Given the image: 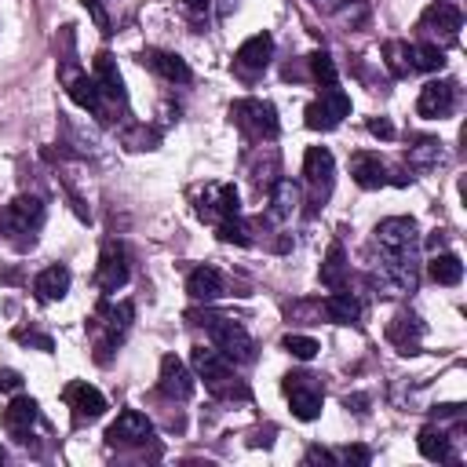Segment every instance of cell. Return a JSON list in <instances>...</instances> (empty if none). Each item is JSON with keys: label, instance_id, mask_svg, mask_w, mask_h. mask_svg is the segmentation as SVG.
I'll use <instances>...</instances> for the list:
<instances>
[{"label": "cell", "instance_id": "cell-1", "mask_svg": "<svg viewBox=\"0 0 467 467\" xmlns=\"http://www.w3.org/2000/svg\"><path fill=\"white\" fill-rule=\"evenodd\" d=\"M44 226V201L33 193L15 197L4 212H0V234L15 244V248H29L36 241V230Z\"/></svg>", "mask_w": 467, "mask_h": 467}, {"label": "cell", "instance_id": "cell-2", "mask_svg": "<svg viewBox=\"0 0 467 467\" xmlns=\"http://www.w3.org/2000/svg\"><path fill=\"white\" fill-rule=\"evenodd\" d=\"M131 317H135V306L131 303H102L95 310V321H91V336H95V358L106 361L109 350L120 347V339L128 336L131 328Z\"/></svg>", "mask_w": 467, "mask_h": 467}, {"label": "cell", "instance_id": "cell-3", "mask_svg": "<svg viewBox=\"0 0 467 467\" xmlns=\"http://www.w3.org/2000/svg\"><path fill=\"white\" fill-rule=\"evenodd\" d=\"M193 368H197V376L204 379V387L212 390V394H219V398H244L248 390L234 379V365H230V358L226 354H219L215 347H193Z\"/></svg>", "mask_w": 467, "mask_h": 467}, {"label": "cell", "instance_id": "cell-4", "mask_svg": "<svg viewBox=\"0 0 467 467\" xmlns=\"http://www.w3.org/2000/svg\"><path fill=\"white\" fill-rule=\"evenodd\" d=\"M416 281H420L416 252H383V259L376 266V285L387 296H405L416 288Z\"/></svg>", "mask_w": 467, "mask_h": 467}, {"label": "cell", "instance_id": "cell-5", "mask_svg": "<svg viewBox=\"0 0 467 467\" xmlns=\"http://www.w3.org/2000/svg\"><path fill=\"white\" fill-rule=\"evenodd\" d=\"M230 117L248 139H274L277 135V109L266 99H237L230 106Z\"/></svg>", "mask_w": 467, "mask_h": 467}, {"label": "cell", "instance_id": "cell-6", "mask_svg": "<svg viewBox=\"0 0 467 467\" xmlns=\"http://www.w3.org/2000/svg\"><path fill=\"white\" fill-rule=\"evenodd\" d=\"M281 387H285V398H288L296 420H317L321 416L325 390H321L317 376H310V372H288Z\"/></svg>", "mask_w": 467, "mask_h": 467}, {"label": "cell", "instance_id": "cell-7", "mask_svg": "<svg viewBox=\"0 0 467 467\" xmlns=\"http://www.w3.org/2000/svg\"><path fill=\"white\" fill-rule=\"evenodd\" d=\"M208 336L215 343L219 354H226L230 361H255V343L252 336L244 332V325L230 321V317H208Z\"/></svg>", "mask_w": 467, "mask_h": 467}, {"label": "cell", "instance_id": "cell-8", "mask_svg": "<svg viewBox=\"0 0 467 467\" xmlns=\"http://www.w3.org/2000/svg\"><path fill=\"white\" fill-rule=\"evenodd\" d=\"M343 117H350V95L336 84L325 88L321 99H314L306 106V128H314V131H332Z\"/></svg>", "mask_w": 467, "mask_h": 467}, {"label": "cell", "instance_id": "cell-9", "mask_svg": "<svg viewBox=\"0 0 467 467\" xmlns=\"http://www.w3.org/2000/svg\"><path fill=\"white\" fill-rule=\"evenodd\" d=\"M197 215L204 223H223V219H234L241 215V201H237V190L230 182H208L197 197Z\"/></svg>", "mask_w": 467, "mask_h": 467}, {"label": "cell", "instance_id": "cell-10", "mask_svg": "<svg viewBox=\"0 0 467 467\" xmlns=\"http://www.w3.org/2000/svg\"><path fill=\"white\" fill-rule=\"evenodd\" d=\"M128 252L120 241H106L102 252H99V270H95V281L102 292H117L128 285Z\"/></svg>", "mask_w": 467, "mask_h": 467}, {"label": "cell", "instance_id": "cell-11", "mask_svg": "<svg viewBox=\"0 0 467 467\" xmlns=\"http://www.w3.org/2000/svg\"><path fill=\"white\" fill-rule=\"evenodd\" d=\"M270 55H274V36H270V33H255V36H248V40L237 47V55H234V69H237V77H244V80L259 77V73L270 66Z\"/></svg>", "mask_w": 467, "mask_h": 467}, {"label": "cell", "instance_id": "cell-12", "mask_svg": "<svg viewBox=\"0 0 467 467\" xmlns=\"http://www.w3.org/2000/svg\"><path fill=\"white\" fill-rule=\"evenodd\" d=\"M303 175H306V182H310V190H314V201L321 204V201L328 197V190H332V179H336V161H332V153H328L325 146H310L306 157H303Z\"/></svg>", "mask_w": 467, "mask_h": 467}, {"label": "cell", "instance_id": "cell-13", "mask_svg": "<svg viewBox=\"0 0 467 467\" xmlns=\"http://www.w3.org/2000/svg\"><path fill=\"white\" fill-rule=\"evenodd\" d=\"M416 241H420V230L412 219L405 215H394V219H383L376 226V244L379 252H416Z\"/></svg>", "mask_w": 467, "mask_h": 467}, {"label": "cell", "instance_id": "cell-14", "mask_svg": "<svg viewBox=\"0 0 467 467\" xmlns=\"http://www.w3.org/2000/svg\"><path fill=\"white\" fill-rule=\"evenodd\" d=\"M153 438V423L142 416V412H135V409H124L109 427H106V441L109 445H142V441H150Z\"/></svg>", "mask_w": 467, "mask_h": 467}, {"label": "cell", "instance_id": "cell-15", "mask_svg": "<svg viewBox=\"0 0 467 467\" xmlns=\"http://www.w3.org/2000/svg\"><path fill=\"white\" fill-rule=\"evenodd\" d=\"M456 102V84L452 80H427L420 88V99H416V113L427 117V120H438V117H449Z\"/></svg>", "mask_w": 467, "mask_h": 467}, {"label": "cell", "instance_id": "cell-16", "mask_svg": "<svg viewBox=\"0 0 467 467\" xmlns=\"http://www.w3.org/2000/svg\"><path fill=\"white\" fill-rule=\"evenodd\" d=\"M157 387H161L164 398H171V401H186V398L193 394V376H190V368H186L175 354H164V358H161Z\"/></svg>", "mask_w": 467, "mask_h": 467}, {"label": "cell", "instance_id": "cell-17", "mask_svg": "<svg viewBox=\"0 0 467 467\" xmlns=\"http://www.w3.org/2000/svg\"><path fill=\"white\" fill-rule=\"evenodd\" d=\"M62 401L73 409V420H77V423L99 420V416L106 412V398H102V390L91 387V383H69V387L62 390Z\"/></svg>", "mask_w": 467, "mask_h": 467}, {"label": "cell", "instance_id": "cell-18", "mask_svg": "<svg viewBox=\"0 0 467 467\" xmlns=\"http://www.w3.org/2000/svg\"><path fill=\"white\" fill-rule=\"evenodd\" d=\"M36 416H40V409H36V401L33 398H26V394H18L7 409H4V431L18 441V445H26L29 438H33V427H36Z\"/></svg>", "mask_w": 467, "mask_h": 467}, {"label": "cell", "instance_id": "cell-19", "mask_svg": "<svg viewBox=\"0 0 467 467\" xmlns=\"http://www.w3.org/2000/svg\"><path fill=\"white\" fill-rule=\"evenodd\" d=\"M460 26H463V15H460V7L449 4V0L431 4V7L423 11V18H420V29H423V33H441L445 40H452V36L460 33Z\"/></svg>", "mask_w": 467, "mask_h": 467}, {"label": "cell", "instance_id": "cell-20", "mask_svg": "<svg viewBox=\"0 0 467 467\" xmlns=\"http://www.w3.org/2000/svg\"><path fill=\"white\" fill-rule=\"evenodd\" d=\"M62 80H66L69 99H73L80 109H88V113H102V88H99V80H95V77H88V73L73 69V73H66Z\"/></svg>", "mask_w": 467, "mask_h": 467}, {"label": "cell", "instance_id": "cell-21", "mask_svg": "<svg viewBox=\"0 0 467 467\" xmlns=\"http://www.w3.org/2000/svg\"><path fill=\"white\" fill-rule=\"evenodd\" d=\"M142 58V66H150L157 77H164V80H171V84H186L190 80V66H186V58H179L175 51H142L139 55Z\"/></svg>", "mask_w": 467, "mask_h": 467}, {"label": "cell", "instance_id": "cell-22", "mask_svg": "<svg viewBox=\"0 0 467 467\" xmlns=\"http://www.w3.org/2000/svg\"><path fill=\"white\" fill-rule=\"evenodd\" d=\"M387 339L398 347V354H416L420 350V339H423V325L416 314H398L390 325H387Z\"/></svg>", "mask_w": 467, "mask_h": 467}, {"label": "cell", "instance_id": "cell-23", "mask_svg": "<svg viewBox=\"0 0 467 467\" xmlns=\"http://www.w3.org/2000/svg\"><path fill=\"white\" fill-rule=\"evenodd\" d=\"M33 292H36V299H44V303L62 299V296L69 292V266H62V263L44 266V270L33 277Z\"/></svg>", "mask_w": 467, "mask_h": 467}, {"label": "cell", "instance_id": "cell-24", "mask_svg": "<svg viewBox=\"0 0 467 467\" xmlns=\"http://www.w3.org/2000/svg\"><path fill=\"white\" fill-rule=\"evenodd\" d=\"M91 77L99 80L102 95H109L113 102H124V99H128L124 80H120V69H117V62H113L109 51H99V55H95V73H91Z\"/></svg>", "mask_w": 467, "mask_h": 467}, {"label": "cell", "instance_id": "cell-25", "mask_svg": "<svg viewBox=\"0 0 467 467\" xmlns=\"http://www.w3.org/2000/svg\"><path fill=\"white\" fill-rule=\"evenodd\" d=\"M350 175L361 190H376V186L387 182V164L376 153H354L350 157Z\"/></svg>", "mask_w": 467, "mask_h": 467}, {"label": "cell", "instance_id": "cell-26", "mask_svg": "<svg viewBox=\"0 0 467 467\" xmlns=\"http://www.w3.org/2000/svg\"><path fill=\"white\" fill-rule=\"evenodd\" d=\"M321 310H325V317L336 321V325H358V317H361L358 296H354V292H343V288H332V296L321 303Z\"/></svg>", "mask_w": 467, "mask_h": 467}, {"label": "cell", "instance_id": "cell-27", "mask_svg": "<svg viewBox=\"0 0 467 467\" xmlns=\"http://www.w3.org/2000/svg\"><path fill=\"white\" fill-rule=\"evenodd\" d=\"M186 292H190L193 299H201V303L219 299V296H223V274H219L215 266H197V270H190V277H186Z\"/></svg>", "mask_w": 467, "mask_h": 467}, {"label": "cell", "instance_id": "cell-28", "mask_svg": "<svg viewBox=\"0 0 467 467\" xmlns=\"http://www.w3.org/2000/svg\"><path fill=\"white\" fill-rule=\"evenodd\" d=\"M299 208V186L292 179H277L270 190V219H288Z\"/></svg>", "mask_w": 467, "mask_h": 467}, {"label": "cell", "instance_id": "cell-29", "mask_svg": "<svg viewBox=\"0 0 467 467\" xmlns=\"http://www.w3.org/2000/svg\"><path fill=\"white\" fill-rule=\"evenodd\" d=\"M416 445H420V456L423 460H449L452 456V449H449V434L441 431V427H423L420 431V438H416Z\"/></svg>", "mask_w": 467, "mask_h": 467}, {"label": "cell", "instance_id": "cell-30", "mask_svg": "<svg viewBox=\"0 0 467 467\" xmlns=\"http://www.w3.org/2000/svg\"><path fill=\"white\" fill-rule=\"evenodd\" d=\"M405 161H409V168L427 171V168H434V164L441 161V142H438V139H416V142L409 146Z\"/></svg>", "mask_w": 467, "mask_h": 467}, {"label": "cell", "instance_id": "cell-31", "mask_svg": "<svg viewBox=\"0 0 467 467\" xmlns=\"http://www.w3.org/2000/svg\"><path fill=\"white\" fill-rule=\"evenodd\" d=\"M427 274H431L438 285H460V277H463V263H460V255H452V252H438V255L431 259Z\"/></svg>", "mask_w": 467, "mask_h": 467}, {"label": "cell", "instance_id": "cell-32", "mask_svg": "<svg viewBox=\"0 0 467 467\" xmlns=\"http://www.w3.org/2000/svg\"><path fill=\"white\" fill-rule=\"evenodd\" d=\"M441 66H445V51L438 44H409V69L434 73Z\"/></svg>", "mask_w": 467, "mask_h": 467}, {"label": "cell", "instance_id": "cell-33", "mask_svg": "<svg viewBox=\"0 0 467 467\" xmlns=\"http://www.w3.org/2000/svg\"><path fill=\"white\" fill-rule=\"evenodd\" d=\"M321 285L325 288H343L347 285V255H343L339 244H332L325 263H321Z\"/></svg>", "mask_w": 467, "mask_h": 467}, {"label": "cell", "instance_id": "cell-34", "mask_svg": "<svg viewBox=\"0 0 467 467\" xmlns=\"http://www.w3.org/2000/svg\"><path fill=\"white\" fill-rule=\"evenodd\" d=\"M310 73H314V80L321 88H332L336 84V62H332V55L328 51H314L310 55Z\"/></svg>", "mask_w": 467, "mask_h": 467}, {"label": "cell", "instance_id": "cell-35", "mask_svg": "<svg viewBox=\"0 0 467 467\" xmlns=\"http://www.w3.org/2000/svg\"><path fill=\"white\" fill-rule=\"evenodd\" d=\"M281 347L292 354V358H299V361H310L321 347H317V339H310V336H299V332H288L285 339H281Z\"/></svg>", "mask_w": 467, "mask_h": 467}, {"label": "cell", "instance_id": "cell-36", "mask_svg": "<svg viewBox=\"0 0 467 467\" xmlns=\"http://www.w3.org/2000/svg\"><path fill=\"white\" fill-rule=\"evenodd\" d=\"M383 55H387V66H390V73H394V77H405V73H412V69H409V44H401V40H390V44L383 47Z\"/></svg>", "mask_w": 467, "mask_h": 467}, {"label": "cell", "instance_id": "cell-37", "mask_svg": "<svg viewBox=\"0 0 467 467\" xmlns=\"http://www.w3.org/2000/svg\"><path fill=\"white\" fill-rule=\"evenodd\" d=\"M215 234H219L223 241H234V244H248V230H244L241 215H234V219H223V223H215Z\"/></svg>", "mask_w": 467, "mask_h": 467}, {"label": "cell", "instance_id": "cell-38", "mask_svg": "<svg viewBox=\"0 0 467 467\" xmlns=\"http://www.w3.org/2000/svg\"><path fill=\"white\" fill-rule=\"evenodd\" d=\"M336 460H343V463H358V467H365V463L372 460V452H368V449H361V445H347V449H339V452H336Z\"/></svg>", "mask_w": 467, "mask_h": 467}, {"label": "cell", "instance_id": "cell-39", "mask_svg": "<svg viewBox=\"0 0 467 467\" xmlns=\"http://www.w3.org/2000/svg\"><path fill=\"white\" fill-rule=\"evenodd\" d=\"M15 339H18V343H33V347H40V350H51V336H40V332H26V328H18Z\"/></svg>", "mask_w": 467, "mask_h": 467}, {"label": "cell", "instance_id": "cell-40", "mask_svg": "<svg viewBox=\"0 0 467 467\" xmlns=\"http://www.w3.org/2000/svg\"><path fill=\"white\" fill-rule=\"evenodd\" d=\"M303 463H336V452H328L321 445H310L306 456H303Z\"/></svg>", "mask_w": 467, "mask_h": 467}, {"label": "cell", "instance_id": "cell-41", "mask_svg": "<svg viewBox=\"0 0 467 467\" xmlns=\"http://www.w3.org/2000/svg\"><path fill=\"white\" fill-rule=\"evenodd\" d=\"M368 131L379 135V139H394V128H390V120H383V117H372V120H368Z\"/></svg>", "mask_w": 467, "mask_h": 467}, {"label": "cell", "instance_id": "cell-42", "mask_svg": "<svg viewBox=\"0 0 467 467\" xmlns=\"http://www.w3.org/2000/svg\"><path fill=\"white\" fill-rule=\"evenodd\" d=\"M22 387V376L15 368H0V390H18Z\"/></svg>", "mask_w": 467, "mask_h": 467}, {"label": "cell", "instance_id": "cell-43", "mask_svg": "<svg viewBox=\"0 0 467 467\" xmlns=\"http://www.w3.org/2000/svg\"><path fill=\"white\" fill-rule=\"evenodd\" d=\"M88 11H91V18H95V26H99L102 33H109V18H106V11L99 7V0H88Z\"/></svg>", "mask_w": 467, "mask_h": 467}, {"label": "cell", "instance_id": "cell-44", "mask_svg": "<svg viewBox=\"0 0 467 467\" xmlns=\"http://www.w3.org/2000/svg\"><path fill=\"white\" fill-rule=\"evenodd\" d=\"M317 11H325V15H336V11H343L350 0H310Z\"/></svg>", "mask_w": 467, "mask_h": 467}, {"label": "cell", "instance_id": "cell-45", "mask_svg": "<svg viewBox=\"0 0 467 467\" xmlns=\"http://www.w3.org/2000/svg\"><path fill=\"white\" fill-rule=\"evenodd\" d=\"M182 7H186L190 15H208V7H212V0H182Z\"/></svg>", "mask_w": 467, "mask_h": 467}, {"label": "cell", "instance_id": "cell-46", "mask_svg": "<svg viewBox=\"0 0 467 467\" xmlns=\"http://www.w3.org/2000/svg\"><path fill=\"white\" fill-rule=\"evenodd\" d=\"M445 244V237H441V230H434V237H431V248H441Z\"/></svg>", "mask_w": 467, "mask_h": 467}, {"label": "cell", "instance_id": "cell-47", "mask_svg": "<svg viewBox=\"0 0 467 467\" xmlns=\"http://www.w3.org/2000/svg\"><path fill=\"white\" fill-rule=\"evenodd\" d=\"M0 463H4V449H0Z\"/></svg>", "mask_w": 467, "mask_h": 467}]
</instances>
